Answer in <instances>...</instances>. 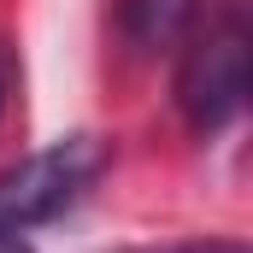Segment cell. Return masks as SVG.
<instances>
[{"label": "cell", "instance_id": "cell-1", "mask_svg": "<svg viewBox=\"0 0 253 253\" xmlns=\"http://www.w3.org/2000/svg\"><path fill=\"white\" fill-rule=\"evenodd\" d=\"M248 106V12L242 0H224L218 12H200L183 42L177 71V112L194 135H224Z\"/></svg>", "mask_w": 253, "mask_h": 253}, {"label": "cell", "instance_id": "cell-2", "mask_svg": "<svg viewBox=\"0 0 253 253\" xmlns=\"http://www.w3.org/2000/svg\"><path fill=\"white\" fill-rule=\"evenodd\" d=\"M100 171H106V141L100 135H65V141H47L42 153L6 165L0 171V248L53 224L59 212H71L94 189Z\"/></svg>", "mask_w": 253, "mask_h": 253}, {"label": "cell", "instance_id": "cell-3", "mask_svg": "<svg viewBox=\"0 0 253 253\" xmlns=\"http://www.w3.org/2000/svg\"><path fill=\"white\" fill-rule=\"evenodd\" d=\"M206 0H112V30L129 53L153 59L189 42V30L200 24Z\"/></svg>", "mask_w": 253, "mask_h": 253}, {"label": "cell", "instance_id": "cell-4", "mask_svg": "<svg viewBox=\"0 0 253 253\" xmlns=\"http://www.w3.org/2000/svg\"><path fill=\"white\" fill-rule=\"evenodd\" d=\"M153 253H253V248L230 236V242H177V248H153Z\"/></svg>", "mask_w": 253, "mask_h": 253}, {"label": "cell", "instance_id": "cell-5", "mask_svg": "<svg viewBox=\"0 0 253 253\" xmlns=\"http://www.w3.org/2000/svg\"><path fill=\"white\" fill-rule=\"evenodd\" d=\"M6 94H12V53H6V42H0V112H6Z\"/></svg>", "mask_w": 253, "mask_h": 253}]
</instances>
